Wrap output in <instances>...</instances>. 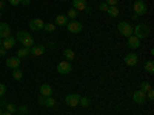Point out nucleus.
<instances>
[{"label":"nucleus","mask_w":154,"mask_h":115,"mask_svg":"<svg viewBox=\"0 0 154 115\" xmlns=\"http://www.w3.org/2000/svg\"><path fill=\"white\" fill-rule=\"evenodd\" d=\"M16 40H19V42L22 43V46H25V48L34 46V38H32V35H31L29 32H26V31H19L17 35H16Z\"/></svg>","instance_id":"1"},{"label":"nucleus","mask_w":154,"mask_h":115,"mask_svg":"<svg viewBox=\"0 0 154 115\" xmlns=\"http://www.w3.org/2000/svg\"><path fill=\"white\" fill-rule=\"evenodd\" d=\"M133 35H136L139 40H145V38L149 37V26L145 25V23H139L133 29Z\"/></svg>","instance_id":"2"},{"label":"nucleus","mask_w":154,"mask_h":115,"mask_svg":"<svg viewBox=\"0 0 154 115\" xmlns=\"http://www.w3.org/2000/svg\"><path fill=\"white\" fill-rule=\"evenodd\" d=\"M117 29H119V32H120L122 35H125L126 38L133 35V26H131V25L128 23V22H119Z\"/></svg>","instance_id":"3"},{"label":"nucleus","mask_w":154,"mask_h":115,"mask_svg":"<svg viewBox=\"0 0 154 115\" xmlns=\"http://www.w3.org/2000/svg\"><path fill=\"white\" fill-rule=\"evenodd\" d=\"M133 11H134V14H137L139 17L145 16L146 14V3H145V0H137V2L134 3V6H133Z\"/></svg>","instance_id":"4"},{"label":"nucleus","mask_w":154,"mask_h":115,"mask_svg":"<svg viewBox=\"0 0 154 115\" xmlns=\"http://www.w3.org/2000/svg\"><path fill=\"white\" fill-rule=\"evenodd\" d=\"M66 29H68L71 34H79V32H82L83 26H82V23H80V22L69 20V22L66 23Z\"/></svg>","instance_id":"5"},{"label":"nucleus","mask_w":154,"mask_h":115,"mask_svg":"<svg viewBox=\"0 0 154 115\" xmlns=\"http://www.w3.org/2000/svg\"><path fill=\"white\" fill-rule=\"evenodd\" d=\"M72 71V66H71V61H60L57 65V72L62 74V75H68L69 72Z\"/></svg>","instance_id":"6"},{"label":"nucleus","mask_w":154,"mask_h":115,"mask_svg":"<svg viewBox=\"0 0 154 115\" xmlns=\"http://www.w3.org/2000/svg\"><path fill=\"white\" fill-rule=\"evenodd\" d=\"M79 100H80V95L79 94H69L65 98V103L69 108H75V106H79Z\"/></svg>","instance_id":"7"},{"label":"nucleus","mask_w":154,"mask_h":115,"mask_svg":"<svg viewBox=\"0 0 154 115\" xmlns=\"http://www.w3.org/2000/svg\"><path fill=\"white\" fill-rule=\"evenodd\" d=\"M45 26V22L42 19H32L29 22V29L31 31H42Z\"/></svg>","instance_id":"8"},{"label":"nucleus","mask_w":154,"mask_h":115,"mask_svg":"<svg viewBox=\"0 0 154 115\" xmlns=\"http://www.w3.org/2000/svg\"><path fill=\"white\" fill-rule=\"evenodd\" d=\"M145 100H146V94L143 91H140V89L133 94V101H134L136 105H143Z\"/></svg>","instance_id":"9"},{"label":"nucleus","mask_w":154,"mask_h":115,"mask_svg":"<svg viewBox=\"0 0 154 115\" xmlns=\"http://www.w3.org/2000/svg\"><path fill=\"white\" fill-rule=\"evenodd\" d=\"M45 51H46V46L45 45H34V46H31L29 48V54H32V55H43L45 54Z\"/></svg>","instance_id":"10"},{"label":"nucleus","mask_w":154,"mask_h":115,"mask_svg":"<svg viewBox=\"0 0 154 115\" xmlns=\"http://www.w3.org/2000/svg\"><path fill=\"white\" fill-rule=\"evenodd\" d=\"M5 63H6V66L11 68V69H17V68H20V58H19L17 55H14V57H8Z\"/></svg>","instance_id":"11"},{"label":"nucleus","mask_w":154,"mask_h":115,"mask_svg":"<svg viewBox=\"0 0 154 115\" xmlns=\"http://www.w3.org/2000/svg\"><path fill=\"white\" fill-rule=\"evenodd\" d=\"M11 35V28H9V25L5 23V22H0V38H6Z\"/></svg>","instance_id":"12"},{"label":"nucleus","mask_w":154,"mask_h":115,"mask_svg":"<svg viewBox=\"0 0 154 115\" xmlns=\"http://www.w3.org/2000/svg\"><path fill=\"white\" fill-rule=\"evenodd\" d=\"M38 101H40V105H43L45 108H54L56 106V100L53 97H42L40 95Z\"/></svg>","instance_id":"13"},{"label":"nucleus","mask_w":154,"mask_h":115,"mask_svg":"<svg viewBox=\"0 0 154 115\" xmlns=\"http://www.w3.org/2000/svg\"><path fill=\"white\" fill-rule=\"evenodd\" d=\"M125 63L128 66H136L137 65V61H139V57H137V54H134V52H131V54H128V55H125Z\"/></svg>","instance_id":"14"},{"label":"nucleus","mask_w":154,"mask_h":115,"mask_svg":"<svg viewBox=\"0 0 154 115\" xmlns=\"http://www.w3.org/2000/svg\"><path fill=\"white\" fill-rule=\"evenodd\" d=\"M38 91H40V95L42 97H51V95H53V87H51L49 84H46V83H43Z\"/></svg>","instance_id":"15"},{"label":"nucleus","mask_w":154,"mask_h":115,"mask_svg":"<svg viewBox=\"0 0 154 115\" xmlns=\"http://www.w3.org/2000/svg\"><path fill=\"white\" fill-rule=\"evenodd\" d=\"M14 45H16V38H14V37H11V35L2 40V48H5V49H11V48H14Z\"/></svg>","instance_id":"16"},{"label":"nucleus","mask_w":154,"mask_h":115,"mask_svg":"<svg viewBox=\"0 0 154 115\" xmlns=\"http://www.w3.org/2000/svg\"><path fill=\"white\" fill-rule=\"evenodd\" d=\"M72 8L75 11H86V2L85 0H72Z\"/></svg>","instance_id":"17"},{"label":"nucleus","mask_w":154,"mask_h":115,"mask_svg":"<svg viewBox=\"0 0 154 115\" xmlns=\"http://www.w3.org/2000/svg\"><path fill=\"white\" fill-rule=\"evenodd\" d=\"M128 46H130L131 49H137V48H140V40L136 35L128 37Z\"/></svg>","instance_id":"18"},{"label":"nucleus","mask_w":154,"mask_h":115,"mask_svg":"<svg viewBox=\"0 0 154 115\" xmlns=\"http://www.w3.org/2000/svg\"><path fill=\"white\" fill-rule=\"evenodd\" d=\"M63 57L66 58V61H72V60H74V57H75V52H74L72 49L66 48L65 51H63Z\"/></svg>","instance_id":"19"},{"label":"nucleus","mask_w":154,"mask_h":115,"mask_svg":"<svg viewBox=\"0 0 154 115\" xmlns=\"http://www.w3.org/2000/svg\"><path fill=\"white\" fill-rule=\"evenodd\" d=\"M68 17L66 16H57L56 17V25H59V26H66V23H68Z\"/></svg>","instance_id":"20"},{"label":"nucleus","mask_w":154,"mask_h":115,"mask_svg":"<svg viewBox=\"0 0 154 115\" xmlns=\"http://www.w3.org/2000/svg\"><path fill=\"white\" fill-rule=\"evenodd\" d=\"M106 12H108V16H111V17H117L119 12H120V9L117 8V5H116V6H108Z\"/></svg>","instance_id":"21"},{"label":"nucleus","mask_w":154,"mask_h":115,"mask_svg":"<svg viewBox=\"0 0 154 115\" xmlns=\"http://www.w3.org/2000/svg\"><path fill=\"white\" fill-rule=\"evenodd\" d=\"M28 55H29V48L22 46V48L17 51V57H19V58H25V57H28Z\"/></svg>","instance_id":"22"},{"label":"nucleus","mask_w":154,"mask_h":115,"mask_svg":"<svg viewBox=\"0 0 154 115\" xmlns=\"http://www.w3.org/2000/svg\"><path fill=\"white\" fill-rule=\"evenodd\" d=\"M145 71L148 74H154V61L152 60H149V61L145 63Z\"/></svg>","instance_id":"23"},{"label":"nucleus","mask_w":154,"mask_h":115,"mask_svg":"<svg viewBox=\"0 0 154 115\" xmlns=\"http://www.w3.org/2000/svg\"><path fill=\"white\" fill-rule=\"evenodd\" d=\"M149 89H152L149 81H143V83H140V91H143V92L146 94V92L149 91Z\"/></svg>","instance_id":"24"},{"label":"nucleus","mask_w":154,"mask_h":115,"mask_svg":"<svg viewBox=\"0 0 154 115\" xmlns=\"http://www.w3.org/2000/svg\"><path fill=\"white\" fill-rule=\"evenodd\" d=\"M12 77H14V80H22V78H23V72L17 68V69L12 71Z\"/></svg>","instance_id":"25"},{"label":"nucleus","mask_w":154,"mask_h":115,"mask_svg":"<svg viewBox=\"0 0 154 115\" xmlns=\"http://www.w3.org/2000/svg\"><path fill=\"white\" fill-rule=\"evenodd\" d=\"M66 17H68V20H75V17H77V11H75L74 8L68 9V14H66Z\"/></svg>","instance_id":"26"},{"label":"nucleus","mask_w":154,"mask_h":115,"mask_svg":"<svg viewBox=\"0 0 154 115\" xmlns=\"http://www.w3.org/2000/svg\"><path fill=\"white\" fill-rule=\"evenodd\" d=\"M5 106H6V112H9V114L17 112V106H16V105H12V103H6Z\"/></svg>","instance_id":"27"},{"label":"nucleus","mask_w":154,"mask_h":115,"mask_svg":"<svg viewBox=\"0 0 154 115\" xmlns=\"http://www.w3.org/2000/svg\"><path fill=\"white\" fill-rule=\"evenodd\" d=\"M43 29H45L46 32H54V31H56V25H54V23H46L45 26H43Z\"/></svg>","instance_id":"28"},{"label":"nucleus","mask_w":154,"mask_h":115,"mask_svg":"<svg viewBox=\"0 0 154 115\" xmlns=\"http://www.w3.org/2000/svg\"><path fill=\"white\" fill-rule=\"evenodd\" d=\"M79 105H82L83 108H88V106H89V100H88L86 97H80V100H79Z\"/></svg>","instance_id":"29"},{"label":"nucleus","mask_w":154,"mask_h":115,"mask_svg":"<svg viewBox=\"0 0 154 115\" xmlns=\"http://www.w3.org/2000/svg\"><path fill=\"white\" fill-rule=\"evenodd\" d=\"M6 94V84L5 83H0V98H3Z\"/></svg>","instance_id":"30"},{"label":"nucleus","mask_w":154,"mask_h":115,"mask_svg":"<svg viewBox=\"0 0 154 115\" xmlns=\"http://www.w3.org/2000/svg\"><path fill=\"white\" fill-rule=\"evenodd\" d=\"M17 111H19L20 114H23V115L29 112V109H28V106H26V105H23V106H20V108H17Z\"/></svg>","instance_id":"31"},{"label":"nucleus","mask_w":154,"mask_h":115,"mask_svg":"<svg viewBox=\"0 0 154 115\" xmlns=\"http://www.w3.org/2000/svg\"><path fill=\"white\" fill-rule=\"evenodd\" d=\"M146 100H154V91H152V89H149V91L146 92Z\"/></svg>","instance_id":"32"},{"label":"nucleus","mask_w":154,"mask_h":115,"mask_svg":"<svg viewBox=\"0 0 154 115\" xmlns=\"http://www.w3.org/2000/svg\"><path fill=\"white\" fill-rule=\"evenodd\" d=\"M106 9H108V5H106L105 2L99 5V11H102V12H106Z\"/></svg>","instance_id":"33"},{"label":"nucleus","mask_w":154,"mask_h":115,"mask_svg":"<svg viewBox=\"0 0 154 115\" xmlns=\"http://www.w3.org/2000/svg\"><path fill=\"white\" fill-rule=\"evenodd\" d=\"M108 6H116V5H117L119 3V0H106V2H105Z\"/></svg>","instance_id":"34"},{"label":"nucleus","mask_w":154,"mask_h":115,"mask_svg":"<svg viewBox=\"0 0 154 115\" xmlns=\"http://www.w3.org/2000/svg\"><path fill=\"white\" fill-rule=\"evenodd\" d=\"M20 2H22V0H8V3H9V5H12V6L20 5Z\"/></svg>","instance_id":"35"},{"label":"nucleus","mask_w":154,"mask_h":115,"mask_svg":"<svg viewBox=\"0 0 154 115\" xmlns=\"http://www.w3.org/2000/svg\"><path fill=\"white\" fill-rule=\"evenodd\" d=\"M0 57H6V49L0 46Z\"/></svg>","instance_id":"36"},{"label":"nucleus","mask_w":154,"mask_h":115,"mask_svg":"<svg viewBox=\"0 0 154 115\" xmlns=\"http://www.w3.org/2000/svg\"><path fill=\"white\" fill-rule=\"evenodd\" d=\"M6 8V0H0V11Z\"/></svg>","instance_id":"37"},{"label":"nucleus","mask_w":154,"mask_h":115,"mask_svg":"<svg viewBox=\"0 0 154 115\" xmlns=\"http://www.w3.org/2000/svg\"><path fill=\"white\" fill-rule=\"evenodd\" d=\"M20 3H22V5H25V6H28V5L31 3V0H22Z\"/></svg>","instance_id":"38"},{"label":"nucleus","mask_w":154,"mask_h":115,"mask_svg":"<svg viewBox=\"0 0 154 115\" xmlns=\"http://www.w3.org/2000/svg\"><path fill=\"white\" fill-rule=\"evenodd\" d=\"M2 115H12V114H9V112H3Z\"/></svg>","instance_id":"39"},{"label":"nucleus","mask_w":154,"mask_h":115,"mask_svg":"<svg viewBox=\"0 0 154 115\" xmlns=\"http://www.w3.org/2000/svg\"><path fill=\"white\" fill-rule=\"evenodd\" d=\"M3 114V111H2V108H0V115H2Z\"/></svg>","instance_id":"40"},{"label":"nucleus","mask_w":154,"mask_h":115,"mask_svg":"<svg viewBox=\"0 0 154 115\" xmlns=\"http://www.w3.org/2000/svg\"><path fill=\"white\" fill-rule=\"evenodd\" d=\"M0 19H2V11H0Z\"/></svg>","instance_id":"41"},{"label":"nucleus","mask_w":154,"mask_h":115,"mask_svg":"<svg viewBox=\"0 0 154 115\" xmlns=\"http://www.w3.org/2000/svg\"><path fill=\"white\" fill-rule=\"evenodd\" d=\"M0 46H2V38H0Z\"/></svg>","instance_id":"42"}]
</instances>
